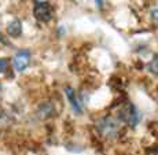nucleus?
<instances>
[{"mask_svg":"<svg viewBox=\"0 0 158 155\" xmlns=\"http://www.w3.org/2000/svg\"><path fill=\"white\" fill-rule=\"evenodd\" d=\"M3 114V108H2V106H0V115Z\"/></svg>","mask_w":158,"mask_h":155,"instance_id":"nucleus-8","label":"nucleus"},{"mask_svg":"<svg viewBox=\"0 0 158 155\" xmlns=\"http://www.w3.org/2000/svg\"><path fill=\"white\" fill-rule=\"evenodd\" d=\"M65 92H66V96H68L69 102H70V104H72V108L76 111V113H81V106H80V103H78V100L76 99L74 89L70 88V87H66Z\"/></svg>","mask_w":158,"mask_h":155,"instance_id":"nucleus-3","label":"nucleus"},{"mask_svg":"<svg viewBox=\"0 0 158 155\" xmlns=\"http://www.w3.org/2000/svg\"><path fill=\"white\" fill-rule=\"evenodd\" d=\"M148 69H150L151 73H154V74H158V56L156 59L151 60V63L148 65Z\"/></svg>","mask_w":158,"mask_h":155,"instance_id":"nucleus-5","label":"nucleus"},{"mask_svg":"<svg viewBox=\"0 0 158 155\" xmlns=\"http://www.w3.org/2000/svg\"><path fill=\"white\" fill-rule=\"evenodd\" d=\"M8 59L7 58H0V74L2 73H4L6 70H7V67H8Z\"/></svg>","mask_w":158,"mask_h":155,"instance_id":"nucleus-6","label":"nucleus"},{"mask_svg":"<svg viewBox=\"0 0 158 155\" xmlns=\"http://www.w3.org/2000/svg\"><path fill=\"white\" fill-rule=\"evenodd\" d=\"M30 52L28 50H19L14 56V67L18 71H23L29 66Z\"/></svg>","mask_w":158,"mask_h":155,"instance_id":"nucleus-2","label":"nucleus"},{"mask_svg":"<svg viewBox=\"0 0 158 155\" xmlns=\"http://www.w3.org/2000/svg\"><path fill=\"white\" fill-rule=\"evenodd\" d=\"M7 33H8L10 36H13V37H17V36H19L21 33H22V23H21V21L14 19L13 22L8 23V26H7Z\"/></svg>","mask_w":158,"mask_h":155,"instance_id":"nucleus-4","label":"nucleus"},{"mask_svg":"<svg viewBox=\"0 0 158 155\" xmlns=\"http://www.w3.org/2000/svg\"><path fill=\"white\" fill-rule=\"evenodd\" d=\"M35 18L40 22H50L52 19V8L48 2H35Z\"/></svg>","mask_w":158,"mask_h":155,"instance_id":"nucleus-1","label":"nucleus"},{"mask_svg":"<svg viewBox=\"0 0 158 155\" xmlns=\"http://www.w3.org/2000/svg\"><path fill=\"white\" fill-rule=\"evenodd\" d=\"M151 18L158 23V8H154V10L151 11Z\"/></svg>","mask_w":158,"mask_h":155,"instance_id":"nucleus-7","label":"nucleus"}]
</instances>
